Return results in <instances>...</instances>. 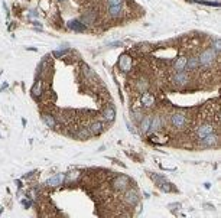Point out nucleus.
Returning a JSON list of instances; mask_svg holds the SVG:
<instances>
[{
	"label": "nucleus",
	"instance_id": "1",
	"mask_svg": "<svg viewBox=\"0 0 221 218\" xmlns=\"http://www.w3.org/2000/svg\"><path fill=\"white\" fill-rule=\"evenodd\" d=\"M215 52H214V49L212 48H210V49H205L204 52L198 57V59H199V65H202L204 68H208V66L212 65V62L215 61Z\"/></svg>",
	"mask_w": 221,
	"mask_h": 218
},
{
	"label": "nucleus",
	"instance_id": "2",
	"mask_svg": "<svg viewBox=\"0 0 221 218\" xmlns=\"http://www.w3.org/2000/svg\"><path fill=\"white\" fill-rule=\"evenodd\" d=\"M132 65H133V61H132V57L127 55V54H123L122 57L119 58V62H117V66L119 69L123 72H127L132 69Z\"/></svg>",
	"mask_w": 221,
	"mask_h": 218
},
{
	"label": "nucleus",
	"instance_id": "3",
	"mask_svg": "<svg viewBox=\"0 0 221 218\" xmlns=\"http://www.w3.org/2000/svg\"><path fill=\"white\" fill-rule=\"evenodd\" d=\"M171 123L176 129H183L187 126V116L183 113H174L171 116Z\"/></svg>",
	"mask_w": 221,
	"mask_h": 218
},
{
	"label": "nucleus",
	"instance_id": "4",
	"mask_svg": "<svg viewBox=\"0 0 221 218\" xmlns=\"http://www.w3.org/2000/svg\"><path fill=\"white\" fill-rule=\"evenodd\" d=\"M127 186H129V178L127 176H117L116 179L113 180V188L116 191H126Z\"/></svg>",
	"mask_w": 221,
	"mask_h": 218
},
{
	"label": "nucleus",
	"instance_id": "5",
	"mask_svg": "<svg viewBox=\"0 0 221 218\" xmlns=\"http://www.w3.org/2000/svg\"><path fill=\"white\" fill-rule=\"evenodd\" d=\"M140 104L143 107H147V109L153 107L155 105V95L152 94V93H149V91H145L140 97Z\"/></svg>",
	"mask_w": 221,
	"mask_h": 218
},
{
	"label": "nucleus",
	"instance_id": "6",
	"mask_svg": "<svg viewBox=\"0 0 221 218\" xmlns=\"http://www.w3.org/2000/svg\"><path fill=\"white\" fill-rule=\"evenodd\" d=\"M124 202H126L127 205H130V207L136 205L137 202H139V195H137L136 191L135 189L127 191L126 194H124Z\"/></svg>",
	"mask_w": 221,
	"mask_h": 218
},
{
	"label": "nucleus",
	"instance_id": "7",
	"mask_svg": "<svg viewBox=\"0 0 221 218\" xmlns=\"http://www.w3.org/2000/svg\"><path fill=\"white\" fill-rule=\"evenodd\" d=\"M188 80H189V77L185 71H176V74L172 78L174 84H176V85H185L188 82Z\"/></svg>",
	"mask_w": 221,
	"mask_h": 218
},
{
	"label": "nucleus",
	"instance_id": "8",
	"mask_svg": "<svg viewBox=\"0 0 221 218\" xmlns=\"http://www.w3.org/2000/svg\"><path fill=\"white\" fill-rule=\"evenodd\" d=\"M211 133H214V126H212V124H210V123L201 124V126L198 127V130H197V134H198V137H199V139L205 137L207 134H211Z\"/></svg>",
	"mask_w": 221,
	"mask_h": 218
},
{
	"label": "nucleus",
	"instance_id": "9",
	"mask_svg": "<svg viewBox=\"0 0 221 218\" xmlns=\"http://www.w3.org/2000/svg\"><path fill=\"white\" fill-rule=\"evenodd\" d=\"M201 143H202V146H205V147L215 146L217 143H218V136H217V134H214V133H211V134H207L205 137L201 139Z\"/></svg>",
	"mask_w": 221,
	"mask_h": 218
},
{
	"label": "nucleus",
	"instance_id": "10",
	"mask_svg": "<svg viewBox=\"0 0 221 218\" xmlns=\"http://www.w3.org/2000/svg\"><path fill=\"white\" fill-rule=\"evenodd\" d=\"M64 180H65V175H64V173H58V175L52 176L51 179H48L46 182H45V185H48V186H58V185H61Z\"/></svg>",
	"mask_w": 221,
	"mask_h": 218
},
{
	"label": "nucleus",
	"instance_id": "11",
	"mask_svg": "<svg viewBox=\"0 0 221 218\" xmlns=\"http://www.w3.org/2000/svg\"><path fill=\"white\" fill-rule=\"evenodd\" d=\"M68 28H70L71 30H75V32H84L85 29H87V26H85L81 20L74 19V20H70V22H68Z\"/></svg>",
	"mask_w": 221,
	"mask_h": 218
},
{
	"label": "nucleus",
	"instance_id": "12",
	"mask_svg": "<svg viewBox=\"0 0 221 218\" xmlns=\"http://www.w3.org/2000/svg\"><path fill=\"white\" fill-rule=\"evenodd\" d=\"M88 132H90V134H93V136L101 134V133L104 132V124L101 123V121H95V123H93L88 127Z\"/></svg>",
	"mask_w": 221,
	"mask_h": 218
},
{
	"label": "nucleus",
	"instance_id": "13",
	"mask_svg": "<svg viewBox=\"0 0 221 218\" xmlns=\"http://www.w3.org/2000/svg\"><path fill=\"white\" fill-rule=\"evenodd\" d=\"M163 126V120L160 116H155L152 117V123H151V130L152 132H159L160 129Z\"/></svg>",
	"mask_w": 221,
	"mask_h": 218
},
{
	"label": "nucleus",
	"instance_id": "14",
	"mask_svg": "<svg viewBox=\"0 0 221 218\" xmlns=\"http://www.w3.org/2000/svg\"><path fill=\"white\" fill-rule=\"evenodd\" d=\"M187 61H188V58L187 57L176 58V61L174 62V68L176 69V71H183V69L187 68Z\"/></svg>",
	"mask_w": 221,
	"mask_h": 218
},
{
	"label": "nucleus",
	"instance_id": "15",
	"mask_svg": "<svg viewBox=\"0 0 221 218\" xmlns=\"http://www.w3.org/2000/svg\"><path fill=\"white\" fill-rule=\"evenodd\" d=\"M151 123H152V117L151 116H146L140 120V130L142 133H146L151 130Z\"/></svg>",
	"mask_w": 221,
	"mask_h": 218
},
{
	"label": "nucleus",
	"instance_id": "16",
	"mask_svg": "<svg viewBox=\"0 0 221 218\" xmlns=\"http://www.w3.org/2000/svg\"><path fill=\"white\" fill-rule=\"evenodd\" d=\"M42 94V81L41 80H36L35 85L32 87V97L33 98H39Z\"/></svg>",
	"mask_w": 221,
	"mask_h": 218
},
{
	"label": "nucleus",
	"instance_id": "17",
	"mask_svg": "<svg viewBox=\"0 0 221 218\" xmlns=\"http://www.w3.org/2000/svg\"><path fill=\"white\" fill-rule=\"evenodd\" d=\"M103 116H104V120L107 121H113L116 119V110L113 107H107V109L103 111Z\"/></svg>",
	"mask_w": 221,
	"mask_h": 218
},
{
	"label": "nucleus",
	"instance_id": "18",
	"mask_svg": "<svg viewBox=\"0 0 221 218\" xmlns=\"http://www.w3.org/2000/svg\"><path fill=\"white\" fill-rule=\"evenodd\" d=\"M94 20H95V13L94 12H87L84 16H81V22H82L85 26L90 25V23H93Z\"/></svg>",
	"mask_w": 221,
	"mask_h": 218
},
{
	"label": "nucleus",
	"instance_id": "19",
	"mask_svg": "<svg viewBox=\"0 0 221 218\" xmlns=\"http://www.w3.org/2000/svg\"><path fill=\"white\" fill-rule=\"evenodd\" d=\"M42 120H43V123L46 124L48 127L54 129L55 126H57V121H55V119H54V116H51V114H43Z\"/></svg>",
	"mask_w": 221,
	"mask_h": 218
},
{
	"label": "nucleus",
	"instance_id": "20",
	"mask_svg": "<svg viewBox=\"0 0 221 218\" xmlns=\"http://www.w3.org/2000/svg\"><path fill=\"white\" fill-rule=\"evenodd\" d=\"M108 13L111 18H119L122 14V5H117V6H110L108 7Z\"/></svg>",
	"mask_w": 221,
	"mask_h": 218
},
{
	"label": "nucleus",
	"instance_id": "21",
	"mask_svg": "<svg viewBox=\"0 0 221 218\" xmlns=\"http://www.w3.org/2000/svg\"><path fill=\"white\" fill-rule=\"evenodd\" d=\"M198 65H199V59H198V57H192V58H189L188 61H187V68H189L191 71L197 69Z\"/></svg>",
	"mask_w": 221,
	"mask_h": 218
},
{
	"label": "nucleus",
	"instance_id": "22",
	"mask_svg": "<svg viewBox=\"0 0 221 218\" xmlns=\"http://www.w3.org/2000/svg\"><path fill=\"white\" fill-rule=\"evenodd\" d=\"M68 52H70V48H65V49H59V51L57 49V51H54L52 55L55 58H61V57H64V55H66Z\"/></svg>",
	"mask_w": 221,
	"mask_h": 218
},
{
	"label": "nucleus",
	"instance_id": "23",
	"mask_svg": "<svg viewBox=\"0 0 221 218\" xmlns=\"http://www.w3.org/2000/svg\"><path fill=\"white\" fill-rule=\"evenodd\" d=\"M159 186L162 188V191H163V192H171V191H172V186H171V184H169V182H166V180H165V182H162Z\"/></svg>",
	"mask_w": 221,
	"mask_h": 218
},
{
	"label": "nucleus",
	"instance_id": "24",
	"mask_svg": "<svg viewBox=\"0 0 221 218\" xmlns=\"http://www.w3.org/2000/svg\"><path fill=\"white\" fill-rule=\"evenodd\" d=\"M77 136H78V137H81V139H87L90 136V132H88V130H85V129H82V130H81Z\"/></svg>",
	"mask_w": 221,
	"mask_h": 218
},
{
	"label": "nucleus",
	"instance_id": "25",
	"mask_svg": "<svg viewBox=\"0 0 221 218\" xmlns=\"http://www.w3.org/2000/svg\"><path fill=\"white\" fill-rule=\"evenodd\" d=\"M123 0H107L108 6H117V5H122Z\"/></svg>",
	"mask_w": 221,
	"mask_h": 218
},
{
	"label": "nucleus",
	"instance_id": "26",
	"mask_svg": "<svg viewBox=\"0 0 221 218\" xmlns=\"http://www.w3.org/2000/svg\"><path fill=\"white\" fill-rule=\"evenodd\" d=\"M220 49H221V42L217 39L215 42H214V52H220Z\"/></svg>",
	"mask_w": 221,
	"mask_h": 218
},
{
	"label": "nucleus",
	"instance_id": "27",
	"mask_svg": "<svg viewBox=\"0 0 221 218\" xmlns=\"http://www.w3.org/2000/svg\"><path fill=\"white\" fill-rule=\"evenodd\" d=\"M198 3H202V5H211V6H220V3L218 2H214V3H211V2H204V0H197Z\"/></svg>",
	"mask_w": 221,
	"mask_h": 218
},
{
	"label": "nucleus",
	"instance_id": "28",
	"mask_svg": "<svg viewBox=\"0 0 221 218\" xmlns=\"http://www.w3.org/2000/svg\"><path fill=\"white\" fill-rule=\"evenodd\" d=\"M179 207H181V204H179V202H176V204H171V205H169V208L172 209V211H174V209H178Z\"/></svg>",
	"mask_w": 221,
	"mask_h": 218
},
{
	"label": "nucleus",
	"instance_id": "29",
	"mask_svg": "<svg viewBox=\"0 0 221 218\" xmlns=\"http://www.w3.org/2000/svg\"><path fill=\"white\" fill-rule=\"evenodd\" d=\"M22 205H23V207H26V208H30V202H29V201H26V199H22Z\"/></svg>",
	"mask_w": 221,
	"mask_h": 218
},
{
	"label": "nucleus",
	"instance_id": "30",
	"mask_svg": "<svg viewBox=\"0 0 221 218\" xmlns=\"http://www.w3.org/2000/svg\"><path fill=\"white\" fill-rule=\"evenodd\" d=\"M16 185L20 188V186H22V182H20V180H16Z\"/></svg>",
	"mask_w": 221,
	"mask_h": 218
},
{
	"label": "nucleus",
	"instance_id": "31",
	"mask_svg": "<svg viewBox=\"0 0 221 218\" xmlns=\"http://www.w3.org/2000/svg\"><path fill=\"white\" fill-rule=\"evenodd\" d=\"M204 186H205L207 189H210V188H211V185H210V184H204Z\"/></svg>",
	"mask_w": 221,
	"mask_h": 218
},
{
	"label": "nucleus",
	"instance_id": "32",
	"mask_svg": "<svg viewBox=\"0 0 221 218\" xmlns=\"http://www.w3.org/2000/svg\"><path fill=\"white\" fill-rule=\"evenodd\" d=\"M2 212H3V208H0V214H2Z\"/></svg>",
	"mask_w": 221,
	"mask_h": 218
},
{
	"label": "nucleus",
	"instance_id": "33",
	"mask_svg": "<svg viewBox=\"0 0 221 218\" xmlns=\"http://www.w3.org/2000/svg\"><path fill=\"white\" fill-rule=\"evenodd\" d=\"M58 2H64V0H58Z\"/></svg>",
	"mask_w": 221,
	"mask_h": 218
}]
</instances>
